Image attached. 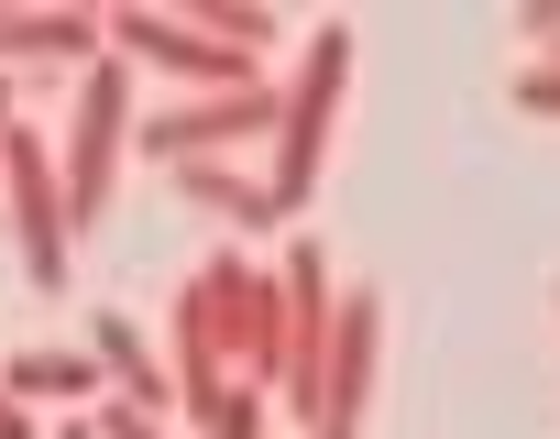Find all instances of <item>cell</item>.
Returning a JSON list of instances; mask_svg holds the SVG:
<instances>
[{
    "label": "cell",
    "instance_id": "6da1fadb",
    "mask_svg": "<svg viewBox=\"0 0 560 439\" xmlns=\"http://www.w3.org/2000/svg\"><path fill=\"white\" fill-rule=\"evenodd\" d=\"M341 78H352V23H319V45H308V67H298V88H287V121H275V209H308L319 154H330Z\"/></svg>",
    "mask_w": 560,
    "mask_h": 439
},
{
    "label": "cell",
    "instance_id": "7a4b0ae2",
    "mask_svg": "<svg viewBox=\"0 0 560 439\" xmlns=\"http://www.w3.org/2000/svg\"><path fill=\"white\" fill-rule=\"evenodd\" d=\"M330 352H341V286L319 253L287 264V330H275V373H287V406L319 428V395H330Z\"/></svg>",
    "mask_w": 560,
    "mask_h": 439
},
{
    "label": "cell",
    "instance_id": "3957f363",
    "mask_svg": "<svg viewBox=\"0 0 560 439\" xmlns=\"http://www.w3.org/2000/svg\"><path fill=\"white\" fill-rule=\"evenodd\" d=\"M121 143H132V78H121V56H89V78H78V132H67V209H78V220L110 209Z\"/></svg>",
    "mask_w": 560,
    "mask_h": 439
},
{
    "label": "cell",
    "instance_id": "277c9868",
    "mask_svg": "<svg viewBox=\"0 0 560 439\" xmlns=\"http://www.w3.org/2000/svg\"><path fill=\"white\" fill-rule=\"evenodd\" d=\"M275 121H287V99H275V88L253 78V88H231V99H198V110H165V121H143L132 143H143L154 165H209L220 143H242V132H275Z\"/></svg>",
    "mask_w": 560,
    "mask_h": 439
},
{
    "label": "cell",
    "instance_id": "5b68a950",
    "mask_svg": "<svg viewBox=\"0 0 560 439\" xmlns=\"http://www.w3.org/2000/svg\"><path fill=\"white\" fill-rule=\"evenodd\" d=\"M12 209H23V264H34V286H67V232H78V209L56 198L34 132H12Z\"/></svg>",
    "mask_w": 560,
    "mask_h": 439
},
{
    "label": "cell",
    "instance_id": "8992f818",
    "mask_svg": "<svg viewBox=\"0 0 560 439\" xmlns=\"http://www.w3.org/2000/svg\"><path fill=\"white\" fill-rule=\"evenodd\" d=\"M110 45H121V56H154V67H176V78H209L220 99L253 88V56H231V45H209L198 23H165V12H121Z\"/></svg>",
    "mask_w": 560,
    "mask_h": 439
},
{
    "label": "cell",
    "instance_id": "52a82bcc",
    "mask_svg": "<svg viewBox=\"0 0 560 439\" xmlns=\"http://www.w3.org/2000/svg\"><path fill=\"white\" fill-rule=\"evenodd\" d=\"M176 198L220 209L231 232H264V220H287V209H275V187H253V176H231V165H176Z\"/></svg>",
    "mask_w": 560,
    "mask_h": 439
},
{
    "label": "cell",
    "instance_id": "ba28073f",
    "mask_svg": "<svg viewBox=\"0 0 560 439\" xmlns=\"http://www.w3.org/2000/svg\"><path fill=\"white\" fill-rule=\"evenodd\" d=\"M110 23L89 12H0V56H89Z\"/></svg>",
    "mask_w": 560,
    "mask_h": 439
},
{
    "label": "cell",
    "instance_id": "9c48e42d",
    "mask_svg": "<svg viewBox=\"0 0 560 439\" xmlns=\"http://www.w3.org/2000/svg\"><path fill=\"white\" fill-rule=\"evenodd\" d=\"M89 384H100L89 352H23V363H12V395H45V406H56V395H89Z\"/></svg>",
    "mask_w": 560,
    "mask_h": 439
},
{
    "label": "cell",
    "instance_id": "30bf717a",
    "mask_svg": "<svg viewBox=\"0 0 560 439\" xmlns=\"http://www.w3.org/2000/svg\"><path fill=\"white\" fill-rule=\"evenodd\" d=\"M209 45H231V56H253V45H275V12H253V0H198L187 12Z\"/></svg>",
    "mask_w": 560,
    "mask_h": 439
},
{
    "label": "cell",
    "instance_id": "8fae6325",
    "mask_svg": "<svg viewBox=\"0 0 560 439\" xmlns=\"http://www.w3.org/2000/svg\"><path fill=\"white\" fill-rule=\"evenodd\" d=\"M100 363H110V373H121L132 395H165V373H154V352H143V341H132L121 319H100Z\"/></svg>",
    "mask_w": 560,
    "mask_h": 439
},
{
    "label": "cell",
    "instance_id": "7c38bea8",
    "mask_svg": "<svg viewBox=\"0 0 560 439\" xmlns=\"http://www.w3.org/2000/svg\"><path fill=\"white\" fill-rule=\"evenodd\" d=\"M516 110H527V121H560V67H527V78H516Z\"/></svg>",
    "mask_w": 560,
    "mask_h": 439
},
{
    "label": "cell",
    "instance_id": "4fadbf2b",
    "mask_svg": "<svg viewBox=\"0 0 560 439\" xmlns=\"http://www.w3.org/2000/svg\"><path fill=\"white\" fill-rule=\"evenodd\" d=\"M209 439H264V406H253V395H231V417H220Z\"/></svg>",
    "mask_w": 560,
    "mask_h": 439
},
{
    "label": "cell",
    "instance_id": "5bb4252c",
    "mask_svg": "<svg viewBox=\"0 0 560 439\" xmlns=\"http://www.w3.org/2000/svg\"><path fill=\"white\" fill-rule=\"evenodd\" d=\"M100 439H154V428H143V406H110V417H100Z\"/></svg>",
    "mask_w": 560,
    "mask_h": 439
},
{
    "label": "cell",
    "instance_id": "9a60e30c",
    "mask_svg": "<svg viewBox=\"0 0 560 439\" xmlns=\"http://www.w3.org/2000/svg\"><path fill=\"white\" fill-rule=\"evenodd\" d=\"M0 143H12V88H0Z\"/></svg>",
    "mask_w": 560,
    "mask_h": 439
}]
</instances>
